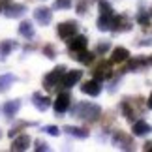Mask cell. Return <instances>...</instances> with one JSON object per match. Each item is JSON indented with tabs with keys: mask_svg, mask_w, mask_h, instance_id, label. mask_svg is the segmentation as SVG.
<instances>
[{
	"mask_svg": "<svg viewBox=\"0 0 152 152\" xmlns=\"http://www.w3.org/2000/svg\"><path fill=\"white\" fill-rule=\"evenodd\" d=\"M150 17H152V11L141 10V11L137 13V23H139V25H143V26H147L148 23H150Z\"/></svg>",
	"mask_w": 152,
	"mask_h": 152,
	"instance_id": "obj_24",
	"label": "cell"
},
{
	"mask_svg": "<svg viewBox=\"0 0 152 152\" xmlns=\"http://www.w3.org/2000/svg\"><path fill=\"white\" fill-rule=\"evenodd\" d=\"M148 64H152V56H150V58H148Z\"/></svg>",
	"mask_w": 152,
	"mask_h": 152,
	"instance_id": "obj_35",
	"label": "cell"
},
{
	"mask_svg": "<svg viewBox=\"0 0 152 152\" xmlns=\"http://www.w3.org/2000/svg\"><path fill=\"white\" fill-rule=\"evenodd\" d=\"M69 103H72V96L68 94V92H60L58 94V98L55 100V111L56 113H66V111L69 109Z\"/></svg>",
	"mask_w": 152,
	"mask_h": 152,
	"instance_id": "obj_7",
	"label": "cell"
},
{
	"mask_svg": "<svg viewBox=\"0 0 152 152\" xmlns=\"http://www.w3.org/2000/svg\"><path fill=\"white\" fill-rule=\"evenodd\" d=\"M0 10H2V8H0Z\"/></svg>",
	"mask_w": 152,
	"mask_h": 152,
	"instance_id": "obj_37",
	"label": "cell"
},
{
	"mask_svg": "<svg viewBox=\"0 0 152 152\" xmlns=\"http://www.w3.org/2000/svg\"><path fill=\"white\" fill-rule=\"evenodd\" d=\"M77 13H81V15L86 13V4H85V2H79V4H77Z\"/></svg>",
	"mask_w": 152,
	"mask_h": 152,
	"instance_id": "obj_32",
	"label": "cell"
},
{
	"mask_svg": "<svg viewBox=\"0 0 152 152\" xmlns=\"http://www.w3.org/2000/svg\"><path fill=\"white\" fill-rule=\"evenodd\" d=\"M58 36H60L62 39H69V38H73L75 34H77L79 30V25H77V21H64L58 25Z\"/></svg>",
	"mask_w": 152,
	"mask_h": 152,
	"instance_id": "obj_3",
	"label": "cell"
},
{
	"mask_svg": "<svg viewBox=\"0 0 152 152\" xmlns=\"http://www.w3.org/2000/svg\"><path fill=\"white\" fill-rule=\"evenodd\" d=\"M43 132H45V133H49V135H53V137H56L58 133H60V130H58L56 126H45V128H43Z\"/></svg>",
	"mask_w": 152,
	"mask_h": 152,
	"instance_id": "obj_29",
	"label": "cell"
},
{
	"mask_svg": "<svg viewBox=\"0 0 152 152\" xmlns=\"http://www.w3.org/2000/svg\"><path fill=\"white\" fill-rule=\"evenodd\" d=\"M32 100H34V107L36 109H39V111H47L49 109V105H51V100L47 96H42V94H34L32 96Z\"/></svg>",
	"mask_w": 152,
	"mask_h": 152,
	"instance_id": "obj_16",
	"label": "cell"
},
{
	"mask_svg": "<svg viewBox=\"0 0 152 152\" xmlns=\"http://www.w3.org/2000/svg\"><path fill=\"white\" fill-rule=\"evenodd\" d=\"M19 109H21V102H19V100L6 102V103H4V107H2L4 115L8 116V118H13V116H15L17 113H19Z\"/></svg>",
	"mask_w": 152,
	"mask_h": 152,
	"instance_id": "obj_12",
	"label": "cell"
},
{
	"mask_svg": "<svg viewBox=\"0 0 152 152\" xmlns=\"http://www.w3.org/2000/svg\"><path fill=\"white\" fill-rule=\"evenodd\" d=\"M34 19L39 25H49L51 19H53V13H51L49 8H38V10H34Z\"/></svg>",
	"mask_w": 152,
	"mask_h": 152,
	"instance_id": "obj_10",
	"label": "cell"
},
{
	"mask_svg": "<svg viewBox=\"0 0 152 152\" xmlns=\"http://www.w3.org/2000/svg\"><path fill=\"white\" fill-rule=\"evenodd\" d=\"M132 132H133V135L143 137V135H147V133H150V132H152V128H150V124H147L145 120H137V122H133Z\"/></svg>",
	"mask_w": 152,
	"mask_h": 152,
	"instance_id": "obj_14",
	"label": "cell"
},
{
	"mask_svg": "<svg viewBox=\"0 0 152 152\" xmlns=\"http://www.w3.org/2000/svg\"><path fill=\"white\" fill-rule=\"evenodd\" d=\"M143 150H145V152H152V141H148V143H145V147H143Z\"/></svg>",
	"mask_w": 152,
	"mask_h": 152,
	"instance_id": "obj_33",
	"label": "cell"
},
{
	"mask_svg": "<svg viewBox=\"0 0 152 152\" xmlns=\"http://www.w3.org/2000/svg\"><path fill=\"white\" fill-rule=\"evenodd\" d=\"M15 81H17V77H15V75H11V73L0 75V92H6L11 85L15 83Z\"/></svg>",
	"mask_w": 152,
	"mask_h": 152,
	"instance_id": "obj_18",
	"label": "cell"
},
{
	"mask_svg": "<svg viewBox=\"0 0 152 152\" xmlns=\"http://www.w3.org/2000/svg\"><path fill=\"white\" fill-rule=\"evenodd\" d=\"M69 6H72V0H56L53 8L55 10H68Z\"/></svg>",
	"mask_w": 152,
	"mask_h": 152,
	"instance_id": "obj_27",
	"label": "cell"
},
{
	"mask_svg": "<svg viewBox=\"0 0 152 152\" xmlns=\"http://www.w3.org/2000/svg\"><path fill=\"white\" fill-rule=\"evenodd\" d=\"M28 147H30V137L28 135H25V133H23V135H19L15 139L13 143H11V150H26Z\"/></svg>",
	"mask_w": 152,
	"mask_h": 152,
	"instance_id": "obj_15",
	"label": "cell"
},
{
	"mask_svg": "<svg viewBox=\"0 0 152 152\" xmlns=\"http://www.w3.org/2000/svg\"><path fill=\"white\" fill-rule=\"evenodd\" d=\"M111 21H113V15H105V13H102L100 17H98V28H100L102 32L109 30V28H111Z\"/></svg>",
	"mask_w": 152,
	"mask_h": 152,
	"instance_id": "obj_20",
	"label": "cell"
},
{
	"mask_svg": "<svg viewBox=\"0 0 152 152\" xmlns=\"http://www.w3.org/2000/svg\"><path fill=\"white\" fill-rule=\"evenodd\" d=\"M98 6H100V11L105 15H113V10H111V4L107 2V0H100L98 2Z\"/></svg>",
	"mask_w": 152,
	"mask_h": 152,
	"instance_id": "obj_26",
	"label": "cell"
},
{
	"mask_svg": "<svg viewBox=\"0 0 152 152\" xmlns=\"http://www.w3.org/2000/svg\"><path fill=\"white\" fill-rule=\"evenodd\" d=\"M64 73H66V68H64V66H56L53 72H49V73L43 77V86H45V90H53L56 85H60Z\"/></svg>",
	"mask_w": 152,
	"mask_h": 152,
	"instance_id": "obj_2",
	"label": "cell"
},
{
	"mask_svg": "<svg viewBox=\"0 0 152 152\" xmlns=\"http://www.w3.org/2000/svg\"><path fill=\"white\" fill-rule=\"evenodd\" d=\"M64 132H68L69 135H73L77 139H86V137H88V130H85V128H77V126H66Z\"/></svg>",
	"mask_w": 152,
	"mask_h": 152,
	"instance_id": "obj_17",
	"label": "cell"
},
{
	"mask_svg": "<svg viewBox=\"0 0 152 152\" xmlns=\"http://www.w3.org/2000/svg\"><path fill=\"white\" fill-rule=\"evenodd\" d=\"M148 107L152 109V92H150V96H148Z\"/></svg>",
	"mask_w": 152,
	"mask_h": 152,
	"instance_id": "obj_34",
	"label": "cell"
},
{
	"mask_svg": "<svg viewBox=\"0 0 152 152\" xmlns=\"http://www.w3.org/2000/svg\"><path fill=\"white\" fill-rule=\"evenodd\" d=\"M75 60H77V62H81V64H90L92 60H94V55L83 49V51H79V53H77V56H75Z\"/></svg>",
	"mask_w": 152,
	"mask_h": 152,
	"instance_id": "obj_22",
	"label": "cell"
},
{
	"mask_svg": "<svg viewBox=\"0 0 152 152\" xmlns=\"http://www.w3.org/2000/svg\"><path fill=\"white\" fill-rule=\"evenodd\" d=\"M94 75H96V79H98V81H102L103 77H107V75H109V62H105V60H103L100 66L96 68Z\"/></svg>",
	"mask_w": 152,
	"mask_h": 152,
	"instance_id": "obj_21",
	"label": "cell"
},
{
	"mask_svg": "<svg viewBox=\"0 0 152 152\" xmlns=\"http://www.w3.org/2000/svg\"><path fill=\"white\" fill-rule=\"evenodd\" d=\"M145 64H148L145 58H133V60L130 62V66H128V69H132V72H137V69H141Z\"/></svg>",
	"mask_w": 152,
	"mask_h": 152,
	"instance_id": "obj_25",
	"label": "cell"
},
{
	"mask_svg": "<svg viewBox=\"0 0 152 152\" xmlns=\"http://www.w3.org/2000/svg\"><path fill=\"white\" fill-rule=\"evenodd\" d=\"M0 137H2V133H0Z\"/></svg>",
	"mask_w": 152,
	"mask_h": 152,
	"instance_id": "obj_36",
	"label": "cell"
},
{
	"mask_svg": "<svg viewBox=\"0 0 152 152\" xmlns=\"http://www.w3.org/2000/svg\"><path fill=\"white\" fill-rule=\"evenodd\" d=\"M109 47H111V45L107 43V42H103V43H100V45H98V53H100V55H105V53H107L109 51Z\"/></svg>",
	"mask_w": 152,
	"mask_h": 152,
	"instance_id": "obj_30",
	"label": "cell"
},
{
	"mask_svg": "<svg viewBox=\"0 0 152 152\" xmlns=\"http://www.w3.org/2000/svg\"><path fill=\"white\" fill-rule=\"evenodd\" d=\"M43 55L47 56V58H55L56 51H55V47H53V45H45V47H43Z\"/></svg>",
	"mask_w": 152,
	"mask_h": 152,
	"instance_id": "obj_28",
	"label": "cell"
},
{
	"mask_svg": "<svg viewBox=\"0 0 152 152\" xmlns=\"http://www.w3.org/2000/svg\"><path fill=\"white\" fill-rule=\"evenodd\" d=\"M26 8L23 4H10L8 8L4 10V15L8 17V19H17V17H23L25 15Z\"/></svg>",
	"mask_w": 152,
	"mask_h": 152,
	"instance_id": "obj_9",
	"label": "cell"
},
{
	"mask_svg": "<svg viewBox=\"0 0 152 152\" xmlns=\"http://www.w3.org/2000/svg\"><path fill=\"white\" fill-rule=\"evenodd\" d=\"M13 49H15V43L11 42V39H6V42H2V45H0V55H2V60H4V58L8 56Z\"/></svg>",
	"mask_w": 152,
	"mask_h": 152,
	"instance_id": "obj_23",
	"label": "cell"
},
{
	"mask_svg": "<svg viewBox=\"0 0 152 152\" xmlns=\"http://www.w3.org/2000/svg\"><path fill=\"white\" fill-rule=\"evenodd\" d=\"M36 150H49V147H47V143L45 141H36Z\"/></svg>",
	"mask_w": 152,
	"mask_h": 152,
	"instance_id": "obj_31",
	"label": "cell"
},
{
	"mask_svg": "<svg viewBox=\"0 0 152 152\" xmlns=\"http://www.w3.org/2000/svg\"><path fill=\"white\" fill-rule=\"evenodd\" d=\"M113 143H115V147H120V148H124V150H132L133 147V143H132V137L130 135H126L124 132H115V135H113Z\"/></svg>",
	"mask_w": 152,
	"mask_h": 152,
	"instance_id": "obj_6",
	"label": "cell"
},
{
	"mask_svg": "<svg viewBox=\"0 0 152 152\" xmlns=\"http://www.w3.org/2000/svg\"><path fill=\"white\" fill-rule=\"evenodd\" d=\"M81 77H83V72H79V69H72V72H66L62 75V81L60 85L64 86V88H72V86L75 83H79Z\"/></svg>",
	"mask_w": 152,
	"mask_h": 152,
	"instance_id": "obj_5",
	"label": "cell"
},
{
	"mask_svg": "<svg viewBox=\"0 0 152 152\" xmlns=\"http://www.w3.org/2000/svg\"><path fill=\"white\" fill-rule=\"evenodd\" d=\"M132 28V23L126 15H113V21H111V30L113 32H126Z\"/></svg>",
	"mask_w": 152,
	"mask_h": 152,
	"instance_id": "obj_4",
	"label": "cell"
},
{
	"mask_svg": "<svg viewBox=\"0 0 152 152\" xmlns=\"http://www.w3.org/2000/svg\"><path fill=\"white\" fill-rule=\"evenodd\" d=\"M128 58H130V51L126 47H116L111 53V62H115V64H120V62L128 60Z\"/></svg>",
	"mask_w": 152,
	"mask_h": 152,
	"instance_id": "obj_13",
	"label": "cell"
},
{
	"mask_svg": "<svg viewBox=\"0 0 152 152\" xmlns=\"http://www.w3.org/2000/svg\"><path fill=\"white\" fill-rule=\"evenodd\" d=\"M86 38L85 36H77L75 34L73 38H69V42H68V49L72 51V53H79V51H83V49H86Z\"/></svg>",
	"mask_w": 152,
	"mask_h": 152,
	"instance_id": "obj_8",
	"label": "cell"
},
{
	"mask_svg": "<svg viewBox=\"0 0 152 152\" xmlns=\"http://www.w3.org/2000/svg\"><path fill=\"white\" fill-rule=\"evenodd\" d=\"M81 90H83L85 94H88V96H98L102 92V85H100L98 79H92V81H86V83L81 86Z\"/></svg>",
	"mask_w": 152,
	"mask_h": 152,
	"instance_id": "obj_11",
	"label": "cell"
},
{
	"mask_svg": "<svg viewBox=\"0 0 152 152\" xmlns=\"http://www.w3.org/2000/svg\"><path fill=\"white\" fill-rule=\"evenodd\" d=\"M73 115L86 122H96L102 115V109L94 103H79L77 107H73Z\"/></svg>",
	"mask_w": 152,
	"mask_h": 152,
	"instance_id": "obj_1",
	"label": "cell"
},
{
	"mask_svg": "<svg viewBox=\"0 0 152 152\" xmlns=\"http://www.w3.org/2000/svg\"><path fill=\"white\" fill-rule=\"evenodd\" d=\"M19 34L21 36H25V38H34V26H32V23L30 21H23L21 25H19Z\"/></svg>",
	"mask_w": 152,
	"mask_h": 152,
	"instance_id": "obj_19",
	"label": "cell"
}]
</instances>
